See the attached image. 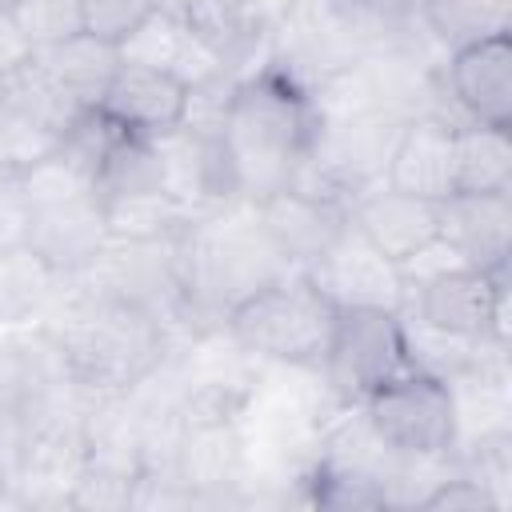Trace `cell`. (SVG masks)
<instances>
[{
  "label": "cell",
  "instance_id": "cell-16",
  "mask_svg": "<svg viewBox=\"0 0 512 512\" xmlns=\"http://www.w3.org/2000/svg\"><path fill=\"white\" fill-rule=\"evenodd\" d=\"M72 276L48 264L28 240L0 248V328L44 324L64 300Z\"/></svg>",
  "mask_w": 512,
  "mask_h": 512
},
{
  "label": "cell",
  "instance_id": "cell-2",
  "mask_svg": "<svg viewBox=\"0 0 512 512\" xmlns=\"http://www.w3.org/2000/svg\"><path fill=\"white\" fill-rule=\"evenodd\" d=\"M72 380L92 396H124L140 388L176 348L172 332L136 304L76 276L44 320Z\"/></svg>",
  "mask_w": 512,
  "mask_h": 512
},
{
  "label": "cell",
  "instance_id": "cell-21",
  "mask_svg": "<svg viewBox=\"0 0 512 512\" xmlns=\"http://www.w3.org/2000/svg\"><path fill=\"white\" fill-rule=\"evenodd\" d=\"M452 464H456V460H452ZM412 508H420V512H500L504 500H500L480 476H472V472H464V468L456 464V468H448Z\"/></svg>",
  "mask_w": 512,
  "mask_h": 512
},
{
  "label": "cell",
  "instance_id": "cell-13",
  "mask_svg": "<svg viewBox=\"0 0 512 512\" xmlns=\"http://www.w3.org/2000/svg\"><path fill=\"white\" fill-rule=\"evenodd\" d=\"M456 128L460 120L444 116L440 108L408 116L396 132L388 168H384V184L428 196V200H444L452 196L456 184Z\"/></svg>",
  "mask_w": 512,
  "mask_h": 512
},
{
  "label": "cell",
  "instance_id": "cell-19",
  "mask_svg": "<svg viewBox=\"0 0 512 512\" xmlns=\"http://www.w3.org/2000/svg\"><path fill=\"white\" fill-rule=\"evenodd\" d=\"M452 192H512V136H508V128L460 120Z\"/></svg>",
  "mask_w": 512,
  "mask_h": 512
},
{
  "label": "cell",
  "instance_id": "cell-25",
  "mask_svg": "<svg viewBox=\"0 0 512 512\" xmlns=\"http://www.w3.org/2000/svg\"><path fill=\"white\" fill-rule=\"evenodd\" d=\"M16 4H20V0H0V8H16Z\"/></svg>",
  "mask_w": 512,
  "mask_h": 512
},
{
  "label": "cell",
  "instance_id": "cell-11",
  "mask_svg": "<svg viewBox=\"0 0 512 512\" xmlns=\"http://www.w3.org/2000/svg\"><path fill=\"white\" fill-rule=\"evenodd\" d=\"M444 88L472 124L512 128V40L508 32L452 48L444 56Z\"/></svg>",
  "mask_w": 512,
  "mask_h": 512
},
{
  "label": "cell",
  "instance_id": "cell-3",
  "mask_svg": "<svg viewBox=\"0 0 512 512\" xmlns=\"http://www.w3.org/2000/svg\"><path fill=\"white\" fill-rule=\"evenodd\" d=\"M284 272L292 268L264 236L252 204H232L196 216L184 236V284L192 328H224V316L240 300H248Z\"/></svg>",
  "mask_w": 512,
  "mask_h": 512
},
{
  "label": "cell",
  "instance_id": "cell-20",
  "mask_svg": "<svg viewBox=\"0 0 512 512\" xmlns=\"http://www.w3.org/2000/svg\"><path fill=\"white\" fill-rule=\"evenodd\" d=\"M160 12V0H80V32L124 52Z\"/></svg>",
  "mask_w": 512,
  "mask_h": 512
},
{
  "label": "cell",
  "instance_id": "cell-23",
  "mask_svg": "<svg viewBox=\"0 0 512 512\" xmlns=\"http://www.w3.org/2000/svg\"><path fill=\"white\" fill-rule=\"evenodd\" d=\"M40 56V48L32 44V36L24 32L20 16L12 8H0V76L12 80L20 76L24 68H32Z\"/></svg>",
  "mask_w": 512,
  "mask_h": 512
},
{
  "label": "cell",
  "instance_id": "cell-8",
  "mask_svg": "<svg viewBox=\"0 0 512 512\" xmlns=\"http://www.w3.org/2000/svg\"><path fill=\"white\" fill-rule=\"evenodd\" d=\"M264 236L288 260V268H312L344 232H348V200L296 176L288 188L252 204Z\"/></svg>",
  "mask_w": 512,
  "mask_h": 512
},
{
  "label": "cell",
  "instance_id": "cell-26",
  "mask_svg": "<svg viewBox=\"0 0 512 512\" xmlns=\"http://www.w3.org/2000/svg\"><path fill=\"white\" fill-rule=\"evenodd\" d=\"M4 88H8V80H4V76H0V100H4Z\"/></svg>",
  "mask_w": 512,
  "mask_h": 512
},
{
  "label": "cell",
  "instance_id": "cell-22",
  "mask_svg": "<svg viewBox=\"0 0 512 512\" xmlns=\"http://www.w3.org/2000/svg\"><path fill=\"white\" fill-rule=\"evenodd\" d=\"M12 12L40 52L80 32V0H20Z\"/></svg>",
  "mask_w": 512,
  "mask_h": 512
},
{
  "label": "cell",
  "instance_id": "cell-18",
  "mask_svg": "<svg viewBox=\"0 0 512 512\" xmlns=\"http://www.w3.org/2000/svg\"><path fill=\"white\" fill-rule=\"evenodd\" d=\"M416 20L444 52L512 28V0H416Z\"/></svg>",
  "mask_w": 512,
  "mask_h": 512
},
{
  "label": "cell",
  "instance_id": "cell-17",
  "mask_svg": "<svg viewBox=\"0 0 512 512\" xmlns=\"http://www.w3.org/2000/svg\"><path fill=\"white\" fill-rule=\"evenodd\" d=\"M120 60H124L120 48L100 44V40L76 32V36L60 40V44L44 48L36 56V68L56 88V96L64 104H72L76 112H84V108H96L100 104V96H104L108 80L116 76Z\"/></svg>",
  "mask_w": 512,
  "mask_h": 512
},
{
  "label": "cell",
  "instance_id": "cell-1",
  "mask_svg": "<svg viewBox=\"0 0 512 512\" xmlns=\"http://www.w3.org/2000/svg\"><path fill=\"white\" fill-rule=\"evenodd\" d=\"M316 128V92L276 56L236 76L220 116V136L232 156L244 204H256L300 176L312 156Z\"/></svg>",
  "mask_w": 512,
  "mask_h": 512
},
{
  "label": "cell",
  "instance_id": "cell-9",
  "mask_svg": "<svg viewBox=\"0 0 512 512\" xmlns=\"http://www.w3.org/2000/svg\"><path fill=\"white\" fill-rule=\"evenodd\" d=\"M188 104H192V80L188 76H180L168 64L124 56L116 76L108 80L96 112L108 124H116L120 132L160 140L188 120Z\"/></svg>",
  "mask_w": 512,
  "mask_h": 512
},
{
  "label": "cell",
  "instance_id": "cell-5",
  "mask_svg": "<svg viewBox=\"0 0 512 512\" xmlns=\"http://www.w3.org/2000/svg\"><path fill=\"white\" fill-rule=\"evenodd\" d=\"M412 368L408 324L396 308L348 304L336 308V324L320 360V384L336 404H360L384 380Z\"/></svg>",
  "mask_w": 512,
  "mask_h": 512
},
{
  "label": "cell",
  "instance_id": "cell-12",
  "mask_svg": "<svg viewBox=\"0 0 512 512\" xmlns=\"http://www.w3.org/2000/svg\"><path fill=\"white\" fill-rule=\"evenodd\" d=\"M316 288L336 304V308H348V304H372V308H396L404 312V300H408V276L404 268L388 264L368 240L356 236V228L348 224V232L312 264L304 268Z\"/></svg>",
  "mask_w": 512,
  "mask_h": 512
},
{
  "label": "cell",
  "instance_id": "cell-4",
  "mask_svg": "<svg viewBox=\"0 0 512 512\" xmlns=\"http://www.w3.org/2000/svg\"><path fill=\"white\" fill-rule=\"evenodd\" d=\"M336 304L300 268L276 276L224 316V332L268 368H320Z\"/></svg>",
  "mask_w": 512,
  "mask_h": 512
},
{
  "label": "cell",
  "instance_id": "cell-15",
  "mask_svg": "<svg viewBox=\"0 0 512 512\" xmlns=\"http://www.w3.org/2000/svg\"><path fill=\"white\" fill-rule=\"evenodd\" d=\"M184 32L220 72H248L256 52L272 40V16L256 0H188L180 8Z\"/></svg>",
  "mask_w": 512,
  "mask_h": 512
},
{
  "label": "cell",
  "instance_id": "cell-10",
  "mask_svg": "<svg viewBox=\"0 0 512 512\" xmlns=\"http://www.w3.org/2000/svg\"><path fill=\"white\" fill-rule=\"evenodd\" d=\"M348 220L360 240H368L388 264L404 272L440 248V200L392 188L384 180L352 196Z\"/></svg>",
  "mask_w": 512,
  "mask_h": 512
},
{
  "label": "cell",
  "instance_id": "cell-6",
  "mask_svg": "<svg viewBox=\"0 0 512 512\" xmlns=\"http://www.w3.org/2000/svg\"><path fill=\"white\" fill-rule=\"evenodd\" d=\"M360 412L396 456L444 460L456 452V396L448 376L432 368L412 364L400 376L384 380L376 392L360 400Z\"/></svg>",
  "mask_w": 512,
  "mask_h": 512
},
{
  "label": "cell",
  "instance_id": "cell-7",
  "mask_svg": "<svg viewBox=\"0 0 512 512\" xmlns=\"http://www.w3.org/2000/svg\"><path fill=\"white\" fill-rule=\"evenodd\" d=\"M504 272L448 264L424 276L412 292V308L424 332L464 344H504Z\"/></svg>",
  "mask_w": 512,
  "mask_h": 512
},
{
  "label": "cell",
  "instance_id": "cell-14",
  "mask_svg": "<svg viewBox=\"0 0 512 512\" xmlns=\"http://www.w3.org/2000/svg\"><path fill=\"white\" fill-rule=\"evenodd\" d=\"M440 248L456 264L508 272L512 252V192H452L440 200Z\"/></svg>",
  "mask_w": 512,
  "mask_h": 512
},
{
  "label": "cell",
  "instance_id": "cell-24",
  "mask_svg": "<svg viewBox=\"0 0 512 512\" xmlns=\"http://www.w3.org/2000/svg\"><path fill=\"white\" fill-rule=\"evenodd\" d=\"M336 4H352V8H376V4H384V0H336Z\"/></svg>",
  "mask_w": 512,
  "mask_h": 512
}]
</instances>
